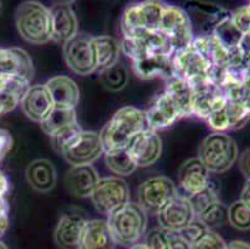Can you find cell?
<instances>
[{
	"instance_id": "obj_1",
	"label": "cell",
	"mask_w": 250,
	"mask_h": 249,
	"mask_svg": "<svg viewBox=\"0 0 250 249\" xmlns=\"http://www.w3.org/2000/svg\"><path fill=\"white\" fill-rule=\"evenodd\" d=\"M147 127L146 113L133 106H124L117 110L100 132L104 152L126 148Z\"/></svg>"
},
{
	"instance_id": "obj_2",
	"label": "cell",
	"mask_w": 250,
	"mask_h": 249,
	"mask_svg": "<svg viewBox=\"0 0 250 249\" xmlns=\"http://www.w3.org/2000/svg\"><path fill=\"white\" fill-rule=\"evenodd\" d=\"M17 30L25 41L40 45L51 40L50 9L39 1H24L15 11Z\"/></svg>"
},
{
	"instance_id": "obj_3",
	"label": "cell",
	"mask_w": 250,
	"mask_h": 249,
	"mask_svg": "<svg viewBox=\"0 0 250 249\" xmlns=\"http://www.w3.org/2000/svg\"><path fill=\"white\" fill-rule=\"evenodd\" d=\"M107 225L116 244L129 248L146 233L147 213L138 203L128 202L108 216Z\"/></svg>"
},
{
	"instance_id": "obj_4",
	"label": "cell",
	"mask_w": 250,
	"mask_h": 249,
	"mask_svg": "<svg viewBox=\"0 0 250 249\" xmlns=\"http://www.w3.org/2000/svg\"><path fill=\"white\" fill-rule=\"evenodd\" d=\"M239 150L233 137L224 132H213L202 141L198 158L209 172L222 173L238 161Z\"/></svg>"
},
{
	"instance_id": "obj_5",
	"label": "cell",
	"mask_w": 250,
	"mask_h": 249,
	"mask_svg": "<svg viewBox=\"0 0 250 249\" xmlns=\"http://www.w3.org/2000/svg\"><path fill=\"white\" fill-rule=\"evenodd\" d=\"M165 4L161 1H141L127 6L122 14V36H135L148 31H158Z\"/></svg>"
},
{
	"instance_id": "obj_6",
	"label": "cell",
	"mask_w": 250,
	"mask_h": 249,
	"mask_svg": "<svg viewBox=\"0 0 250 249\" xmlns=\"http://www.w3.org/2000/svg\"><path fill=\"white\" fill-rule=\"evenodd\" d=\"M158 31L169 41L174 51L189 46L194 40L189 15L177 5L165 4Z\"/></svg>"
},
{
	"instance_id": "obj_7",
	"label": "cell",
	"mask_w": 250,
	"mask_h": 249,
	"mask_svg": "<svg viewBox=\"0 0 250 249\" xmlns=\"http://www.w3.org/2000/svg\"><path fill=\"white\" fill-rule=\"evenodd\" d=\"M172 68H173V77L184 80L189 85L203 80L213 79V70H214V66L192 44L173 52Z\"/></svg>"
},
{
	"instance_id": "obj_8",
	"label": "cell",
	"mask_w": 250,
	"mask_h": 249,
	"mask_svg": "<svg viewBox=\"0 0 250 249\" xmlns=\"http://www.w3.org/2000/svg\"><path fill=\"white\" fill-rule=\"evenodd\" d=\"M91 201L102 214L110 216L129 202V188L124 178L117 176L100 178Z\"/></svg>"
},
{
	"instance_id": "obj_9",
	"label": "cell",
	"mask_w": 250,
	"mask_h": 249,
	"mask_svg": "<svg viewBox=\"0 0 250 249\" xmlns=\"http://www.w3.org/2000/svg\"><path fill=\"white\" fill-rule=\"evenodd\" d=\"M121 52L131 61L147 58L151 55H169L174 52L169 41L160 31H148L135 36H122L120 41Z\"/></svg>"
},
{
	"instance_id": "obj_10",
	"label": "cell",
	"mask_w": 250,
	"mask_h": 249,
	"mask_svg": "<svg viewBox=\"0 0 250 249\" xmlns=\"http://www.w3.org/2000/svg\"><path fill=\"white\" fill-rule=\"evenodd\" d=\"M178 195L176 184L165 176H156L140 184L137 192L138 204L146 213H158Z\"/></svg>"
},
{
	"instance_id": "obj_11",
	"label": "cell",
	"mask_w": 250,
	"mask_h": 249,
	"mask_svg": "<svg viewBox=\"0 0 250 249\" xmlns=\"http://www.w3.org/2000/svg\"><path fill=\"white\" fill-rule=\"evenodd\" d=\"M190 88L193 91L192 116L202 120H208L228 101L222 86L213 79L195 82Z\"/></svg>"
},
{
	"instance_id": "obj_12",
	"label": "cell",
	"mask_w": 250,
	"mask_h": 249,
	"mask_svg": "<svg viewBox=\"0 0 250 249\" xmlns=\"http://www.w3.org/2000/svg\"><path fill=\"white\" fill-rule=\"evenodd\" d=\"M63 58L70 70L75 74L87 76L97 71L92 36L87 34L79 33L66 44H63Z\"/></svg>"
},
{
	"instance_id": "obj_13",
	"label": "cell",
	"mask_w": 250,
	"mask_h": 249,
	"mask_svg": "<svg viewBox=\"0 0 250 249\" xmlns=\"http://www.w3.org/2000/svg\"><path fill=\"white\" fill-rule=\"evenodd\" d=\"M104 154V148L99 132L83 130L74 142L63 151L62 156L71 166H85L92 164Z\"/></svg>"
},
{
	"instance_id": "obj_14",
	"label": "cell",
	"mask_w": 250,
	"mask_h": 249,
	"mask_svg": "<svg viewBox=\"0 0 250 249\" xmlns=\"http://www.w3.org/2000/svg\"><path fill=\"white\" fill-rule=\"evenodd\" d=\"M137 167H148L156 163L162 154V140L153 130L146 129L135 136L126 147Z\"/></svg>"
},
{
	"instance_id": "obj_15",
	"label": "cell",
	"mask_w": 250,
	"mask_h": 249,
	"mask_svg": "<svg viewBox=\"0 0 250 249\" xmlns=\"http://www.w3.org/2000/svg\"><path fill=\"white\" fill-rule=\"evenodd\" d=\"M194 218V211L187 196L177 195L157 213L160 227L173 232H181Z\"/></svg>"
},
{
	"instance_id": "obj_16",
	"label": "cell",
	"mask_w": 250,
	"mask_h": 249,
	"mask_svg": "<svg viewBox=\"0 0 250 249\" xmlns=\"http://www.w3.org/2000/svg\"><path fill=\"white\" fill-rule=\"evenodd\" d=\"M50 24L51 40L59 44H66L79 34V20L70 3L60 1L50 8Z\"/></svg>"
},
{
	"instance_id": "obj_17",
	"label": "cell",
	"mask_w": 250,
	"mask_h": 249,
	"mask_svg": "<svg viewBox=\"0 0 250 249\" xmlns=\"http://www.w3.org/2000/svg\"><path fill=\"white\" fill-rule=\"evenodd\" d=\"M145 113H146L147 127L156 132L158 130L172 126L173 123L184 117L178 106L166 92L157 96L156 99L152 101L149 109Z\"/></svg>"
},
{
	"instance_id": "obj_18",
	"label": "cell",
	"mask_w": 250,
	"mask_h": 249,
	"mask_svg": "<svg viewBox=\"0 0 250 249\" xmlns=\"http://www.w3.org/2000/svg\"><path fill=\"white\" fill-rule=\"evenodd\" d=\"M250 120V110L238 101H228L207 120L214 132H224L244 126Z\"/></svg>"
},
{
	"instance_id": "obj_19",
	"label": "cell",
	"mask_w": 250,
	"mask_h": 249,
	"mask_svg": "<svg viewBox=\"0 0 250 249\" xmlns=\"http://www.w3.org/2000/svg\"><path fill=\"white\" fill-rule=\"evenodd\" d=\"M186 11L192 22L194 38L210 35L218 22L229 14L220 6L208 3H190Z\"/></svg>"
},
{
	"instance_id": "obj_20",
	"label": "cell",
	"mask_w": 250,
	"mask_h": 249,
	"mask_svg": "<svg viewBox=\"0 0 250 249\" xmlns=\"http://www.w3.org/2000/svg\"><path fill=\"white\" fill-rule=\"evenodd\" d=\"M22 113L29 120L38 122L39 125L54 110V104L50 97L46 86L44 85H33L29 88L26 93L20 102Z\"/></svg>"
},
{
	"instance_id": "obj_21",
	"label": "cell",
	"mask_w": 250,
	"mask_h": 249,
	"mask_svg": "<svg viewBox=\"0 0 250 249\" xmlns=\"http://www.w3.org/2000/svg\"><path fill=\"white\" fill-rule=\"evenodd\" d=\"M209 171L198 157L184 162L178 171V183L187 197L204 191L210 184Z\"/></svg>"
},
{
	"instance_id": "obj_22",
	"label": "cell",
	"mask_w": 250,
	"mask_h": 249,
	"mask_svg": "<svg viewBox=\"0 0 250 249\" xmlns=\"http://www.w3.org/2000/svg\"><path fill=\"white\" fill-rule=\"evenodd\" d=\"M45 86L49 91L54 106L58 109L76 110L80 100V89L74 80L60 75L47 80Z\"/></svg>"
},
{
	"instance_id": "obj_23",
	"label": "cell",
	"mask_w": 250,
	"mask_h": 249,
	"mask_svg": "<svg viewBox=\"0 0 250 249\" xmlns=\"http://www.w3.org/2000/svg\"><path fill=\"white\" fill-rule=\"evenodd\" d=\"M100 176L92 164L71 166L65 176V186L67 191L75 197H91Z\"/></svg>"
},
{
	"instance_id": "obj_24",
	"label": "cell",
	"mask_w": 250,
	"mask_h": 249,
	"mask_svg": "<svg viewBox=\"0 0 250 249\" xmlns=\"http://www.w3.org/2000/svg\"><path fill=\"white\" fill-rule=\"evenodd\" d=\"M0 74L15 75L31 81L34 65L30 55L20 47H0Z\"/></svg>"
},
{
	"instance_id": "obj_25",
	"label": "cell",
	"mask_w": 250,
	"mask_h": 249,
	"mask_svg": "<svg viewBox=\"0 0 250 249\" xmlns=\"http://www.w3.org/2000/svg\"><path fill=\"white\" fill-rule=\"evenodd\" d=\"M86 219L80 214H63L59 219L54 233V241L60 249H79Z\"/></svg>"
},
{
	"instance_id": "obj_26",
	"label": "cell",
	"mask_w": 250,
	"mask_h": 249,
	"mask_svg": "<svg viewBox=\"0 0 250 249\" xmlns=\"http://www.w3.org/2000/svg\"><path fill=\"white\" fill-rule=\"evenodd\" d=\"M30 81L15 75L0 74V115L10 113L30 88Z\"/></svg>"
},
{
	"instance_id": "obj_27",
	"label": "cell",
	"mask_w": 250,
	"mask_h": 249,
	"mask_svg": "<svg viewBox=\"0 0 250 249\" xmlns=\"http://www.w3.org/2000/svg\"><path fill=\"white\" fill-rule=\"evenodd\" d=\"M116 242L104 219L86 221L79 249H115Z\"/></svg>"
},
{
	"instance_id": "obj_28",
	"label": "cell",
	"mask_w": 250,
	"mask_h": 249,
	"mask_svg": "<svg viewBox=\"0 0 250 249\" xmlns=\"http://www.w3.org/2000/svg\"><path fill=\"white\" fill-rule=\"evenodd\" d=\"M133 72L138 79L152 80L161 77L166 81L173 77L172 56L169 55H151L132 63Z\"/></svg>"
},
{
	"instance_id": "obj_29",
	"label": "cell",
	"mask_w": 250,
	"mask_h": 249,
	"mask_svg": "<svg viewBox=\"0 0 250 249\" xmlns=\"http://www.w3.org/2000/svg\"><path fill=\"white\" fill-rule=\"evenodd\" d=\"M26 181L33 189L40 193L51 191L56 184V170L54 164L45 158H39L30 162L26 167Z\"/></svg>"
},
{
	"instance_id": "obj_30",
	"label": "cell",
	"mask_w": 250,
	"mask_h": 249,
	"mask_svg": "<svg viewBox=\"0 0 250 249\" xmlns=\"http://www.w3.org/2000/svg\"><path fill=\"white\" fill-rule=\"evenodd\" d=\"M92 47L96 59L97 71H104L118 63L121 46H120V41L112 36H92Z\"/></svg>"
},
{
	"instance_id": "obj_31",
	"label": "cell",
	"mask_w": 250,
	"mask_h": 249,
	"mask_svg": "<svg viewBox=\"0 0 250 249\" xmlns=\"http://www.w3.org/2000/svg\"><path fill=\"white\" fill-rule=\"evenodd\" d=\"M145 243L151 249H190V244L181 236V233L161 227L152 229L147 234Z\"/></svg>"
},
{
	"instance_id": "obj_32",
	"label": "cell",
	"mask_w": 250,
	"mask_h": 249,
	"mask_svg": "<svg viewBox=\"0 0 250 249\" xmlns=\"http://www.w3.org/2000/svg\"><path fill=\"white\" fill-rule=\"evenodd\" d=\"M165 92L168 93L170 99L173 100L184 117L192 116L193 91L187 81L178 79V77H172V79L167 80Z\"/></svg>"
},
{
	"instance_id": "obj_33",
	"label": "cell",
	"mask_w": 250,
	"mask_h": 249,
	"mask_svg": "<svg viewBox=\"0 0 250 249\" xmlns=\"http://www.w3.org/2000/svg\"><path fill=\"white\" fill-rule=\"evenodd\" d=\"M212 35L217 39V41L228 51H234L239 45L243 38V34L238 30L231 20V13L220 19L218 24L213 29Z\"/></svg>"
},
{
	"instance_id": "obj_34",
	"label": "cell",
	"mask_w": 250,
	"mask_h": 249,
	"mask_svg": "<svg viewBox=\"0 0 250 249\" xmlns=\"http://www.w3.org/2000/svg\"><path fill=\"white\" fill-rule=\"evenodd\" d=\"M104 162L108 170L117 177L132 175L138 168L126 148L104 152Z\"/></svg>"
},
{
	"instance_id": "obj_35",
	"label": "cell",
	"mask_w": 250,
	"mask_h": 249,
	"mask_svg": "<svg viewBox=\"0 0 250 249\" xmlns=\"http://www.w3.org/2000/svg\"><path fill=\"white\" fill-rule=\"evenodd\" d=\"M77 122V115L76 110H69V109H58L54 107L49 116L40 123L42 131L51 136L52 134H55L62 127H66L69 125Z\"/></svg>"
},
{
	"instance_id": "obj_36",
	"label": "cell",
	"mask_w": 250,
	"mask_h": 249,
	"mask_svg": "<svg viewBox=\"0 0 250 249\" xmlns=\"http://www.w3.org/2000/svg\"><path fill=\"white\" fill-rule=\"evenodd\" d=\"M128 77L127 68L120 63L100 72V79H101L102 85L110 91L122 90L127 85Z\"/></svg>"
},
{
	"instance_id": "obj_37",
	"label": "cell",
	"mask_w": 250,
	"mask_h": 249,
	"mask_svg": "<svg viewBox=\"0 0 250 249\" xmlns=\"http://www.w3.org/2000/svg\"><path fill=\"white\" fill-rule=\"evenodd\" d=\"M83 129L80 127L79 122L72 123L66 127H62L55 134H52L50 137V142H51L52 148L58 152V154L62 155V152L71 145L79 135L81 134Z\"/></svg>"
},
{
	"instance_id": "obj_38",
	"label": "cell",
	"mask_w": 250,
	"mask_h": 249,
	"mask_svg": "<svg viewBox=\"0 0 250 249\" xmlns=\"http://www.w3.org/2000/svg\"><path fill=\"white\" fill-rule=\"evenodd\" d=\"M197 218L201 219L209 229L213 227H219L228 222V207L219 200L208 207Z\"/></svg>"
},
{
	"instance_id": "obj_39",
	"label": "cell",
	"mask_w": 250,
	"mask_h": 249,
	"mask_svg": "<svg viewBox=\"0 0 250 249\" xmlns=\"http://www.w3.org/2000/svg\"><path fill=\"white\" fill-rule=\"evenodd\" d=\"M228 222L236 229H250V209L240 200L228 207Z\"/></svg>"
},
{
	"instance_id": "obj_40",
	"label": "cell",
	"mask_w": 250,
	"mask_h": 249,
	"mask_svg": "<svg viewBox=\"0 0 250 249\" xmlns=\"http://www.w3.org/2000/svg\"><path fill=\"white\" fill-rule=\"evenodd\" d=\"M188 198H189V202L190 204H192L195 217H198L199 214L203 213L208 207H210L213 203L219 201L217 192L214 191V188H213L210 184H209L204 191L199 192V193H197V195L194 196H190V197Z\"/></svg>"
},
{
	"instance_id": "obj_41",
	"label": "cell",
	"mask_w": 250,
	"mask_h": 249,
	"mask_svg": "<svg viewBox=\"0 0 250 249\" xmlns=\"http://www.w3.org/2000/svg\"><path fill=\"white\" fill-rule=\"evenodd\" d=\"M227 243L214 230L209 229L199 239L190 244V249H226Z\"/></svg>"
},
{
	"instance_id": "obj_42",
	"label": "cell",
	"mask_w": 250,
	"mask_h": 249,
	"mask_svg": "<svg viewBox=\"0 0 250 249\" xmlns=\"http://www.w3.org/2000/svg\"><path fill=\"white\" fill-rule=\"evenodd\" d=\"M207 230H209V228L207 227L203 222H202L201 219H198L197 217H195L192 222H190L187 227L183 228V229H182L179 233H181V236L183 237V238L186 239L188 243L192 244V243H194L197 239L201 238V237L203 236Z\"/></svg>"
},
{
	"instance_id": "obj_43",
	"label": "cell",
	"mask_w": 250,
	"mask_h": 249,
	"mask_svg": "<svg viewBox=\"0 0 250 249\" xmlns=\"http://www.w3.org/2000/svg\"><path fill=\"white\" fill-rule=\"evenodd\" d=\"M231 20L234 25L238 27V30L243 35H249L250 34V4L236 9L234 13H231Z\"/></svg>"
},
{
	"instance_id": "obj_44",
	"label": "cell",
	"mask_w": 250,
	"mask_h": 249,
	"mask_svg": "<svg viewBox=\"0 0 250 249\" xmlns=\"http://www.w3.org/2000/svg\"><path fill=\"white\" fill-rule=\"evenodd\" d=\"M227 99L230 100V101L240 102L248 110H250V71L248 72V75L243 80L242 84L238 86V89L227 96Z\"/></svg>"
},
{
	"instance_id": "obj_45",
	"label": "cell",
	"mask_w": 250,
	"mask_h": 249,
	"mask_svg": "<svg viewBox=\"0 0 250 249\" xmlns=\"http://www.w3.org/2000/svg\"><path fill=\"white\" fill-rule=\"evenodd\" d=\"M236 51H238L243 65L250 70V34L249 35H243L239 45L236 47Z\"/></svg>"
},
{
	"instance_id": "obj_46",
	"label": "cell",
	"mask_w": 250,
	"mask_h": 249,
	"mask_svg": "<svg viewBox=\"0 0 250 249\" xmlns=\"http://www.w3.org/2000/svg\"><path fill=\"white\" fill-rule=\"evenodd\" d=\"M13 136H11L10 131L6 129H0V162L5 158L6 155L10 152L13 148Z\"/></svg>"
},
{
	"instance_id": "obj_47",
	"label": "cell",
	"mask_w": 250,
	"mask_h": 249,
	"mask_svg": "<svg viewBox=\"0 0 250 249\" xmlns=\"http://www.w3.org/2000/svg\"><path fill=\"white\" fill-rule=\"evenodd\" d=\"M9 227V216H8V204L5 198L0 200V238L4 236Z\"/></svg>"
},
{
	"instance_id": "obj_48",
	"label": "cell",
	"mask_w": 250,
	"mask_h": 249,
	"mask_svg": "<svg viewBox=\"0 0 250 249\" xmlns=\"http://www.w3.org/2000/svg\"><path fill=\"white\" fill-rule=\"evenodd\" d=\"M239 170L247 178V181H250V147L242 152L239 157Z\"/></svg>"
},
{
	"instance_id": "obj_49",
	"label": "cell",
	"mask_w": 250,
	"mask_h": 249,
	"mask_svg": "<svg viewBox=\"0 0 250 249\" xmlns=\"http://www.w3.org/2000/svg\"><path fill=\"white\" fill-rule=\"evenodd\" d=\"M10 188V184H9V180L4 172L0 170V200L5 198V195L9 192Z\"/></svg>"
},
{
	"instance_id": "obj_50",
	"label": "cell",
	"mask_w": 250,
	"mask_h": 249,
	"mask_svg": "<svg viewBox=\"0 0 250 249\" xmlns=\"http://www.w3.org/2000/svg\"><path fill=\"white\" fill-rule=\"evenodd\" d=\"M240 201L250 209V181H247L240 195Z\"/></svg>"
},
{
	"instance_id": "obj_51",
	"label": "cell",
	"mask_w": 250,
	"mask_h": 249,
	"mask_svg": "<svg viewBox=\"0 0 250 249\" xmlns=\"http://www.w3.org/2000/svg\"><path fill=\"white\" fill-rule=\"evenodd\" d=\"M226 249H250V244L243 241H233L230 243H227Z\"/></svg>"
},
{
	"instance_id": "obj_52",
	"label": "cell",
	"mask_w": 250,
	"mask_h": 249,
	"mask_svg": "<svg viewBox=\"0 0 250 249\" xmlns=\"http://www.w3.org/2000/svg\"><path fill=\"white\" fill-rule=\"evenodd\" d=\"M128 249H151L146 243H136L129 247Z\"/></svg>"
},
{
	"instance_id": "obj_53",
	"label": "cell",
	"mask_w": 250,
	"mask_h": 249,
	"mask_svg": "<svg viewBox=\"0 0 250 249\" xmlns=\"http://www.w3.org/2000/svg\"><path fill=\"white\" fill-rule=\"evenodd\" d=\"M0 249H9L8 247H6V244L4 243V242L0 241Z\"/></svg>"
},
{
	"instance_id": "obj_54",
	"label": "cell",
	"mask_w": 250,
	"mask_h": 249,
	"mask_svg": "<svg viewBox=\"0 0 250 249\" xmlns=\"http://www.w3.org/2000/svg\"><path fill=\"white\" fill-rule=\"evenodd\" d=\"M1 8H3V3L0 1V11H1Z\"/></svg>"
}]
</instances>
